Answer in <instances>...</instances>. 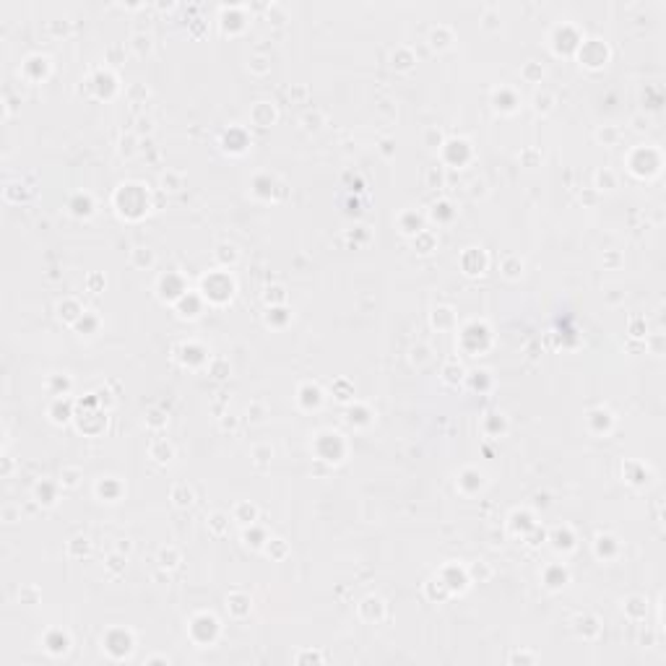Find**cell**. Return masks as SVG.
Listing matches in <instances>:
<instances>
[{
    "mask_svg": "<svg viewBox=\"0 0 666 666\" xmlns=\"http://www.w3.org/2000/svg\"><path fill=\"white\" fill-rule=\"evenodd\" d=\"M208 526H211V531H214V534H224L226 518H224L222 513H216V515H211V521H208Z\"/></svg>",
    "mask_w": 666,
    "mask_h": 666,
    "instance_id": "ffe728a7",
    "label": "cell"
},
{
    "mask_svg": "<svg viewBox=\"0 0 666 666\" xmlns=\"http://www.w3.org/2000/svg\"><path fill=\"white\" fill-rule=\"evenodd\" d=\"M13 518H16V513H13L11 507H5V521H8V523H13Z\"/></svg>",
    "mask_w": 666,
    "mask_h": 666,
    "instance_id": "83f0119b",
    "label": "cell"
},
{
    "mask_svg": "<svg viewBox=\"0 0 666 666\" xmlns=\"http://www.w3.org/2000/svg\"><path fill=\"white\" fill-rule=\"evenodd\" d=\"M484 26H487V29L497 26V16H495V11H487V13H484Z\"/></svg>",
    "mask_w": 666,
    "mask_h": 666,
    "instance_id": "d4e9b609",
    "label": "cell"
},
{
    "mask_svg": "<svg viewBox=\"0 0 666 666\" xmlns=\"http://www.w3.org/2000/svg\"><path fill=\"white\" fill-rule=\"evenodd\" d=\"M78 476H81L78 469H65V471H63V484H65V487H76L78 484Z\"/></svg>",
    "mask_w": 666,
    "mask_h": 666,
    "instance_id": "d6986e66",
    "label": "cell"
},
{
    "mask_svg": "<svg viewBox=\"0 0 666 666\" xmlns=\"http://www.w3.org/2000/svg\"><path fill=\"white\" fill-rule=\"evenodd\" d=\"M268 18H273V24H281V21H286V13H284V8L271 5L268 8Z\"/></svg>",
    "mask_w": 666,
    "mask_h": 666,
    "instance_id": "44dd1931",
    "label": "cell"
},
{
    "mask_svg": "<svg viewBox=\"0 0 666 666\" xmlns=\"http://www.w3.org/2000/svg\"><path fill=\"white\" fill-rule=\"evenodd\" d=\"M604 185H606V190H612L614 185H617V180H614V175L609 169H601V172H596V188H601L604 190Z\"/></svg>",
    "mask_w": 666,
    "mask_h": 666,
    "instance_id": "8fae6325",
    "label": "cell"
},
{
    "mask_svg": "<svg viewBox=\"0 0 666 666\" xmlns=\"http://www.w3.org/2000/svg\"><path fill=\"white\" fill-rule=\"evenodd\" d=\"M471 578H479V583H484L492 578V568H487L484 562H479V565H471Z\"/></svg>",
    "mask_w": 666,
    "mask_h": 666,
    "instance_id": "4fadbf2b",
    "label": "cell"
},
{
    "mask_svg": "<svg viewBox=\"0 0 666 666\" xmlns=\"http://www.w3.org/2000/svg\"><path fill=\"white\" fill-rule=\"evenodd\" d=\"M151 47H154V42H151L149 34H135V36H133V52H135V55L151 52Z\"/></svg>",
    "mask_w": 666,
    "mask_h": 666,
    "instance_id": "ba28073f",
    "label": "cell"
},
{
    "mask_svg": "<svg viewBox=\"0 0 666 666\" xmlns=\"http://www.w3.org/2000/svg\"><path fill=\"white\" fill-rule=\"evenodd\" d=\"M255 515H258V507H255V505L240 503V505L234 507V521H240V523H253Z\"/></svg>",
    "mask_w": 666,
    "mask_h": 666,
    "instance_id": "7a4b0ae2",
    "label": "cell"
},
{
    "mask_svg": "<svg viewBox=\"0 0 666 666\" xmlns=\"http://www.w3.org/2000/svg\"><path fill=\"white\" fill-rule=\"evenodd\" d=\"M596 138L601 143H614L619 138V130H617V127H601V130L596 133Z\"/></svg>",
    "mask_w": 666,
    "mask_h": 666,
    "instance_id": "9a60e30c",
    "label": "cell"
},
{
    "mask_svg": "<svg viewBox=\"0 0 666 666\" xmlns=\"http://www.w3.org/2000/svg\"><path fill=\"white\" fill-rule=\"evenodd\" d=\"M172 455H175V450H172V445L167 443V440H157L151 445V458H157V461H169Z\"/></svg>",
    "mask_w": 666,
    "mask_h": 666,
    "instance_id": "277c9868",
    "label": "cell"
},
{
    "mask_svg": "<svg viewBox=\"0 0 666 666\" xmlns=\"http://www.w3.org/2000/svg\"><path fill=\"white\" fill-rule=\"evenodd\" d=\"M503 271H505L507 279H518L523 273V260L515 258V255H507V258L503 260Z\"/></svg>",
    "mask_w": 666,
    "mask_h": 666,
    "instance_id": "3957f363",
    "label": "cell"
},
{
    "mask_svg": "<svg viewBox=\"0 0 666 666\" xmlns=\"http://www.w3.org/2000/svg\"><path fill=\"white\" fill-rule=\"evenodd\" d=\"M159 182H161V190H172L175 193V190L182 188V175H177V172H164Z\"/></svg>",
    "mask_w": 666,
    "mask_h": 666,
    "instance_id": "8992f818",
    "label": "cell"
},
{
    "mask_svg": "<svg viewBox=\"0 0 666 666\" xmlns=\"http://www.w3.org/2000/svg\"><path fill=\"white\" fill-rule=\"evenodd\" d=\"M430 349L427 346H414V351H412V362L414 364H424V362H430Z\"/></svg>",
    "mask_w": 666,
    "mask_h": 666,
    "instance_id": "2e32d148",
    "label": "cell"
},
{
    "mask_svg": "<svg viewBox=\"0 0 666 666\" xmlns=\"http://www.w3.org/2000/svg\"><path fill=\"white\" fill-rule=\"evenodd\" d=\"M248 68H250L253 73H258V76H263V73L271 70V63H268L266 58H253V60L248 63Z\"/></svg>",
    "mask_w": 666,
    "mask_h": 666,
    "instance_id": "5bb4252c",
    "label": "cell"
},
{
    "mask_svg": "<svg viewBox=\"0 0 666 666\" xmlns=\"http://www.w3.org/2000/svg\"><path fill=\"white\" fill-rule=\"evenodd\" d=\"M323 120H325V117L315 109V112H307V115L302 117V125H305V130H320Z\"/></svg>",
    "mask_w": 666,
    "mask_h": 666,
    "instance_id": "30bf717a",
    "label": "cell"
},
{
    "mask_svg": "<svg viewBox=\"0 0 666 666\" xmlns=\"http://www.w3.org/2000/svg\"><path fill=\"white\" fill-rule=\"evenodd\" d=\"M271 455H273V450L268 448V445H258V448L253 450V458H255V463H258V466H266Z\"/></svg>",
    "mask_w": 666,
    "mask_h": 666,
    "instance_id": "7c38bea8",
    "label": "cell"
},
{
    "mask_svg": "<svg viewBox=\"0 0 666 666\" xmlns=\"http://www.w3.org/2000/svg\"><path fill=\"white\" fill-rule=\"evenodd\" d=\"M222 427L224 430H237V416L234 414H224L222 416Z\"/></svg>",
    "mask_w": 666,
    "mask_h": 666,
    "instance_id": "cb8c5ba5",
    "label": "cell"
},
{
    "mask_svg": "<svg viewBox=\"0 0 666 666\" xmlns=\"http://www.w3.org/2000/svg\"><path fill=\"white\" fill-rule=\"evenodd\" d=\"M554 104V96L549 94V91H539V94L534 96V107H536V112H549Z\"/></svg>",
    "mask_w": 666,
    "mask_h": 666,
    "instance_id": "9c48e42d",
    "label": "cell"
},
{
    "mask_svg": "<svg viewBox=\"0 0 666 666\" xmlns=\"http://www.w3.org/2000/svg\"><path fill=\"white\" fill-rule=\"evenodd\" d=\"M127 96H130V99L143 96L146 99V96H149V89H146V86H130V89H127Z\"/></svg>",
    "mask_w": 666,
    "mask_h": 666,
    "instance_id": "603a6c76",
    "label": "cell"
},
{
    "mask_svg": "<svg viewBox=\"0 0 666 666\" xmlns=\"http://www.w3.org/2000/svg\"><path fill=\"white\" fill-rule=\"evenodd\" d=\"M424 143L430 146V149H437V146L443 143V133L437 130V127H432V130H427V135H424Z\"/></svg>",
    "mask_w": 666,
    "mask_h": 666,
    "instance_id": "ac0fdd59",
    "label": "cell"
},
{
    "mask_svg": "<svg viewBox=\"0 0 666 666\" xmlns=\"http://www.w3.org/2000/svg\"><path fill=\"white\" fill-rule=\"evenodd\" d=\"M172 500H175L177 507H190V505H193V500H195V495H193V489H190L188 484H175V487H172Z\"/></svg>",
    "mask_w": 666,
    "mask_h": 666,
    "instance_id": "6da1fadb",
    "label": "cell"
},
{
    "mask_svg": "<svg viewBox=\"0 0 666 666\" xmlns=\"http://www.w3.org/2000/svg\"><path fill=\"white\" fill-rule=\"evenodd\" d=\"M133 143H135V135L133 133H127V135H123V138H120V154H123V157H130V154L135 151Z\"/></svg>",
    "mask_w": 666,
    "mask_h": 666,
    "instance_id": "e0dca14e",
    "label": "cell"
},
{
    "mask_svg": "<svg viewBox=\"0 0 666 666\" xmlns=\"http://www.w3.org/2000/svg\"><path fill=\"white\" fill-rule=\"evenodd\" d=\"M177 562H180V552L175 549V546H167V549L159 552V565L161 568H175Z\"/></svg>",
    "mask_w": 666,
    "mask_h": 666,
    "instance_id": "52a82bcc",
    "label": "cell"
},
{
    "mask_svg": "<svg viewBox=\"0 0 666 666\" xmlns=\"http://www.w3.org/2000/svg\"><path fill=\"white\" fill-rule=\"evenodd\" d=\"M130 260H133V266H138V268H146V266H154V253L149 248H135L130 253Z\"/></svg>",
    "mask_w": 666,
    "mask_h": 666,
    "instance_id": "5b68a950",
    "label": "cell"
},
{
    "mask_svg": "<svg viewBox=\"0 0 666 666\" xmlns=\"http://www.w3.org/2000/svg\"><path fill=\"white\" fill-rule=\"evenodd\" d=\"M253 422H263V406L253 404Z\"/></svg>",
    "mask_w": 666,
    "mask_h": 666,
    "instance_id": "484cf974",
    "label": "cell"
},
{
    "mask_svg": "<svg viewBox=\"0 0 666 666\" xmlns=\"http://www.w3.org/2000/svg\"><path fill=\"white\" fill-rule=\"evenodd\" d=\"M435 180H437V185L443 182V175H440V169L437 167H430V172H427V185L435 188Z\"/></svg>",
    "mask_w": 666,
    "mask_h": 666,
    "instance_id": "7402d4cb",
    "label": "cell"
},
{
    "mask_svg": "<svg viewBox=\"0 0 666 666\" xmlns=\"http://www.w3.org/2000/svg\"><path fill=\"white\" fill-rule=\"evenodd\" d=\"M523 76H526V78H534V76H536V78H541V70H539V68H534V65H528V68L523 70Z\"/></svg>",
    "mask_w": 666,
    "mask_h": 666,
    "instance_id": "4316f807",
    "label": "cell"
}]
</instances>
